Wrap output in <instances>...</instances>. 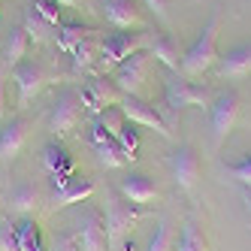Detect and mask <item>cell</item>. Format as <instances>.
I'll use <instances>...</instances> for the list:
<instances>
[{
    "mask_svg": "<svg viewBox=\"0 0 251 251\" xmlns=\"http://www.w3.org/2000/svg\"><path fill=\"white\" fill-rule=\"evenodd\" d=\"M170 248H173V224L164 218V221H157L146 251H170Z\"/></svg>",
    "mask_w": 251,
    "mask_h": 251,
    "instance_id": "obj_30",
    "label": "cell"
},
{
    "mask_svg": "<svg viewBox=\"0 0 251 251\" xmlns=\"http://www.w3.org/2000/svg\"><path fill=\"white\" fill-rule=\"evenodd\" d=\"M6 115V82H3V73H0V121Z\"/></svg>",
    "mask_w": 251,
    "mask_h": 251,
    "instance_id": "obj_36",
    "label": "cell"
},
{
    "mask_svg": "<svg viewBox=\"0 0 251 251\" xmlns=\"http://www.w3.org/2000/svg\"><path fill=\"white\" fill-rule=\"evenodd\" d=\"M82 103H85V112H91V115H100L103 109H109V106H118L121 103V91L115 88V82L109 76H91L82 88Z\"/></svg>",
    "mask_w": 251,
    "mask_h": 251,
    "instance_id": "obj_7",
    "label": "cell"
},
{
    "mask_svg": "<svg viewBox=\"0 0 251 251\" xmlns=\"http://www.w3.org/2000/svg\"><path fill=\"white\" fill-rule=\"evenodd\" d=\"M55 185V206H76L85 203L88 197L94 194V182L91 178H73V176H55L51 178Z\"/></svg>",
    "mask_w": 251,
    "mask_h": 251,
    "instance_id": "obj_13",
    "label": "cell"
},
{
    "mask_svg": "<svg viewBox=\"0 0 251 251\" xmlns=\"http://www.w3.org/2000/svg\"><path fill=\"white\" fill-rule=\"evenodd\" d=\"M70 58H73V70H76V73H88L91 67H97L100 49L94 46V40H82L73 51H70Z\"/></svg>",
    "mask_w": 251,
    "mask_h": 251,
    "instance_id": "obj_25",
    "label": "cell"
},
{
    "mask_svg": "<svg viewBox=\"0 0 251 251\" xmlns=\"http://www.w3.org/2000/svg\"><path fill=\"white\" fill-rule=\"evenodd\" d=\"M94 151H97L100 167H106V170H118V167H124V164H130V160L124 157V151L118 149L115 139H103V142H97Z\"/></svg>",
    "mask_w": 251,
    "mask_h": 251,
    "instance_id": "obj_26",
    "label": "cell"
},
{
    "mask_svg": "<svg viewBox=\"0 0 251 251\" xmlns=\"http://www.w3.org/2000/svg\"><path fill=\"white\" fill-rule=\"evenodd\" d=\"M103 15H106V22L118 30H133V27L142 25L133 0H103Z\"/></svg>",
    "mask_w": 251,
    "mask_h": 251,
    "instance_id": "obj_18",
    "label": "cell"
},
{
    "mask_svg": "<svg viewBox=\"0 0 251 251\" xmlns=\"http://www.w3.org/2000/svg\"><path fill=\"white\" fill-rule=\"evenodd\" d=\"M49 251H79V242H76L73 233H61V236L51 242V248H49Z\"/></svg>",
    "mask_w": 251,
    "mask_h": 251,
    "instance_id": "obj_34",
    "label": "cell"
},
{
    "mask_svg": "<svg viewBox=\"0 0 251 251\" xmlns=\"http://www.w3.org/2000/svg\"><path fill=\"white\" fill-rule=\"evenodd\" d=\"M251 73V43L233 46L227 55L218 58V76L221 79H245Z\"/></svg>",
    "mask_w": 251,
    "mask_h": 251,
    "instance_id": "obj_17",
    "label": "cell"
},
{
    "mask_svg": "<svg viewBox=\"0 0 251 251\" xmlns=\"http://www.w3.org/2000/svg\"><path fill=\"white\" fill-rule=\"evenodd\" d=\"M218 33H221V12L215 9L209 15L206 27L200 30V37H197L182 55V73L185 79H200L206 70H212L218 64Z\"/></svg>",
    "mask_w": 251,
    "mask_h": 251,
    "instance_id": "obj_1",
    "label": "cell"
},
{
    "mask_svg": "<svg viewBox=\"0 0 251 251\" xmlns=\"http://www.w3.org/2000/svg\"><path fill=\"white\" fill-rule=\"evenodd\" d=\"M227 173L236 178L242 188H251V154H245L239 160H233V164H227Z\"/></svg>",
    "mask_w": 251,
    "mask_h": 251,
    "instance_id": "obj_32",
    "label": "cell"
},
{
    "mask_svg": "<svg viewBox=\"0 0 251 251\" xmlns=\"http://www.w3.org/2000/svg\"><path fill=\"white\" fill-rule=\"evenodd\" d=\"M146 6H149L154 15H167V6H170V0H146Z\"/></svg>",
    "mask_w": 251,
    "mask_h": 251,
    "instance_id": "obj_35",
    "label": "cell"
},
{
    "mask_svg": "<svg viewBox=\"0 0 251 251\" xmlns=\"http://www.w3.org/2000/svg\"><path fill=\"white\" fill-rule=\"evenodd\" d=\"M146 73H149V51H136L127 61H121L109 79L115 82V88L121 94H130V97H139L142 91V82H146Z\"/></svg>",
    "mask_w": 251,
    "mask_h": 251,
    "instance_id": "obj_8",
    "label": "cell"
},
{
    "mask_svg": "<svg viewBox=\"0 0 251 251\" xmlns=\"http://www.w3.org/2000/svg\"><path fill=\"white\" fill-rule=\"evenodd\" d=\"M115 142H118V149L124 151V157H127L130 164L139 157V130H136V124H130V121L124 124V130L118 133V139H115Z\"/></svg>",
    "mask_w": 251,
    "mask_h": 251,
    "instance_id": "obj_28",
    "label": "cell"
},
{
    "mask_svg": "<svg viewBox=\"0 0 251 251\" xmlns=\"http://www.w3.org/2000/svg\"><path fill=\"white\" fill-rule=\"evenodd\" d=\"M22 27H25V33H27L33 43H46V40L51 37V30H55L46 19H40V15L33 12V9H27V12H25V25H22Z\"/></svg>",
    "mask_w": 251,
    "mask_h": 251,
    "instance_id": "obj_27",
    "label": "cell"
},
{
    "mask_svg": "<svg viewBox=\"0 0 251 251\" xmlns=\"http://www.w3.org/2000/svg\"><path fill=\"white\" fill-rule=\"evenodd\" d=\"M97 121L103 124V130L109 133L112 139H118V133L124 130V124H127V118H124V112L118 109V106H109V109H103V112L97 115Z\"/></svg>",
    "mask_w": 251,
    "mask_h": 251,
    "instance_id": "obj_29",
    "label": "cell"
},
{
    "mask_svg": "<svg viewBox=\"0 0 251 251\" xmlns=\"http://www.w3.org/2000/svg\"><path fill=\"white\" fill-rule=\"evenodd\" d=\"M43 167H46V173L51 178H55V176H70V173H73V160H70L64 146L49 142V146L43 149Z\"/></svg>",
    "mask_w": 251,
    "mask_h": 251,
    "instance_id": "obj_21",
    "label": "cell"
},
{
    "mask_svg": "<svg viewBox=\"0 0 251 251\" xmlns=\"http://www.w3.org/2000/svg\"><path fill=\"white\" fill-rule=\"evenodd\" d=\"M239 106H242V97H239L236 88H227V91L212 97V103H209V127H212L215 149H221L227 142V136H230V130L236 127Z\"/></svg>",
    "mask_w": 251,
    "mask_h": 251,
    "instance_id": "obj_3",
    "label": "cell"
},
{
    "mask_svg": "<svg viewBox=\"0 0 251 251\" xmlns=\"http://www.w3.org/2000/svg\"><path fill=\"white\" fill-rule=\"evenodd\" d=\"M27 142V121L25 118H9L3 127H0V160L9 164V160L19 157V151Z\"/></svg>",
    "mask_w": 251,
    "mask_h": 251,
    "instance_id": "obj_15",
    "label": "cell"
},
{
    "mask_svg": "<svg viewBox=\"0 0 251 251\" xmlns=\"http://www.w3.org/2000/svg\"><path fill=\"white\" fill-rule=\"evenodd\" d=\"M182 55H185V51L178 49V43L170 37V33H160V37L149 40V58L160 61L167 70H173V73L182 70Z\"/></svg>",
    "mask_w": 251,
    "mask_h": 251,
    "instance_id": "obj_19",
    "label": "cell"
},
{
    "mask_svg": "<svg viewBox=\"0 0 251 251\" xmlns=\"http://www.w3.org/2000/svg\"><path fill=\"white\" fill-rule=\"evenodd\" d=\"M239 194H242V206H245V212L251 215V188H239Z\"/></svg>",
    "mask_w": 251,
    "mask_h": 251,
    "instance_id": "obj_37",
    "label": "cell"
},
{
    "mask_svg": "<svg viewBox=\"0 0 251 251\" xmlns=\"http://www.w3.org/2000/svg\"><path fill=\"white\" fill-rule=\"evenodd\" d=\"M40 206V188L33 182H15L6 194V209L19 218H30Z\"/></svg>",
    "mask_w": 251,
    "mask_h": 251,
    "instance_id": "obj_16",
    "label": "cell"
},
{
    "mask_svg": "<svg viewBox=\"0 0 251 251\" xmlns=\"http://www.w3.org/2000/svg\"><path fill=\"white\" fill-rule=\"evenodd\" d=\"M15 239H19V251H46L40 224L33 218H19V224H15Z\"/></svg>",
    "mask_w": 251,
    "mask_h": 251,
    "instance_id": "obj_24",
    "label": "cell"
},
{
    "mask_svg": "<svg viewBox=\"0 0 251 251\" xmlns=\"http://www.w3.org/2000/svg\"><path fill=\"white\" fill-rule=\"evenodd\" d=\"M91 33H94L91 25H82V22H61V27H58V49L70 55V51H73L82 40H91Z\"/></svg>",
    "mask_w": 251,
    "mask_h": 251,
    "instance_id": "obj_22",
    "label": "cell"
},
{
    "mask_svg": "<svg viewBox=\"0 0 251 251\" xmlns=\"http://www.w3.org/2000/svg\"><path fill=\"white\" fill-rule=\"evenodd\" d=\"M146 49H149V37L142 30H118V33H112V37H106L100 43L97 70H100L103 76H109L121 61H127L130 55L146 51Z\"/></svg>",
    "mask_w": 251,
    "mask_h": 251,
    "instance_id": "obj_2",
    "label": "cell"
},
{
    "mask_svg": "<svg viewBox=\"0 0 251 251\" xmlns=\"http://www.w3.org/2000/svg\"><path fill=\"white\" fill-rule=\"evenodd\" d=\"M118 194L127 203H133V206H149L151 200H157V185L151 182L149 176H142V173H130V176L121 178Z\"/></svg>",
    "mask_w": 251,
    "mask_h": 251,
    "instance_id": "obj_14",
    "label": "cell"
},
{
    "mask_svg": "<svg viewBox=\"0 0 251 251\" xmlns=\"http://www.w3.org/2000/svg\"><path fill=\"white\" fill-rule=\"evenodd\" d=\"M142 218V206H133L121 197V200H112L106 206L103 224H106V236H109V245H118L127 233L136 227V221Z\"/></svg>",
    "mask_w": 251,
    "mask_h": 251,
    "instance_id": "obj_6",
    "label": "cell"
},
{
    "mask_svg": "<svg viewBox=\"0 0 251 251\" xmlns=\"http://www.w3.org/2000/svg\"><path fill=\"white\" fill-rule=\"evenodd\" d=\"M164 100H167V106H170L173 112H182V109H188V106H209L212 103L206 88L188 82L182 73H178V76H167V82H164Z\"/></svg>",
    "mask_w": 251,
    "mask_h": 251,
    "instance_id": "obj_5",
    "label": "cell"
},
{
    "mask_svg": "<svg viewBox=\"0 0 251 251\" xmlns=\"http://www.w3.org/2000/svg\"><path fill=\"white\" fill-rule=\"evenodd\" d=\"M27 46H30V37L25 33V27H12L9 30V40L3 46V70H15L25 55H27Z\"/></svg>",
    "mask_w": 251,
    "mask_h": 251,
    "instance_id": "obj_20",
    "label": "cell"
},
{
    "mask_svg": "<svg viewBox=\"0 0 251 251\" xmlns=\"http://www.w3.org/2000/svg\"><path fill=\"white\" fill-rule=\"evenodd\" d=\"M178 251H209V236H206V230L203 224L191 218L182 224V239H178Z\"/></svg>",
    "mask_w": 251,
    "mask_h": 251,
    "instance_id": "obj_23",
    "label": "cell"
},
{
    "mask_svg": "<svg viewBox=\"0 0 251 251\" xmlns=\"http://www.w3.org/2000/svg\"><path fill=\"white\" fill-rule=\"evenodd\" d=\"M85 115V103H82V91L79 88H64V91L55 97L49 112V130L55 136H67L76 130V124Z\"/></svg>",
    "mask_w": 251,
    "mask_h": 251,
    "instance_id": "obj_4",
    "label": "cell"
},
{
    "mask_svg": "<svg viewBox=\"0 0 251 251\" xmlns=\"http://www.w3.org/2000/svg\"><path fill=\"white\" fill-rule=\"evenodd\" d=\"M118 109L124 112V118H127L130 124H139V127H151V130H157L164 139H173L170 124H167L164 118H160V112L154 109V106H151L149 100L124 94V97H121V103H118Z\"/></svg>",
    "mask_w": 251,
    "mask_h": 251,
    "instance_id": "obj_9",
    "label": "cell"
},
{
    "mask_svg": "<svg viewBox=\"0 0 251 251\" xmlns=\"http://www.w3.org/2000/svg\"><path fill=\"white\" fill-rule=\"evenodd\" d=\"M58 6H64V9H73V6H79V0H55Z\"/></svg>",
    "mask_w": 251,
    "mask_h": 251,
    "instance_id": "obj_38",
    "label": "cell"
},
{
    "mask_svg": "<svg viewBox=\"0 0 251 251\" xmlns=\"http://www.w3.org/2000/svg\"><path fill=\"white\" fill-rule=\"evenodd\" d=\"M30 9L40 15V19H46L51 27H61V6L55 3V0H33Z\"/></svg>",
    "mask_w": 251,
    "mask_h": 251,
    "instance_id": "obj_31",
    "label": "cell"
},
{
    "mask_svg": "<svg viewBox=\"0 0 251 251\" xmlns=\"http://www.w3.org/2000/svg\"><path fill=\"white\" fill-rule=\"evenodd\" d=\"M170 173H173V182L178 188L191 191L197 182H200V173H203V160L197 154V149L194 146H178L170 154Z\"/></svg>",
    "mask_w": 251,
    "mask_h": 251,
    "instance_id": "obj_11",
    "label": "cell"
},
{
    "mask_svg": "<svg viewBox=\"0 0 251 251\" xmlns=\"http://www.w3.org/2000/svg\"><path fill=\"white\" fill-rule=\"evenodd\" d=\"M73 236H76V242H79V251H106V245H109L103 215H100L97 209H82V212H79Z\"/></svg>",
    "mask_w": 251,
    "mask_h": 251,
    "instance_id": "obj_10",
    "label": "cell"
},
{
    "mask_svg": "<svg viewBox=\"0 0 251 251\" xmlns=\"http://www.w3.org/2000/svg\"><path fill=\"white\" fill-rule=\"evenodd\" d=\"M0 251H19V239H15V224H0Z\"/></svg>",
    "mask_w": 251,
    "mask_h": 251,
    "instance_id": "obj_33",
    "label": "cell"
},
{
    "mask_svg": "<svg viewBox=\"0 0 251 251\" xmlns=\"http://www.w3.org/2000/svg\"><path fill=\"white\" fill-rule=\"evenodd\" d=\"M12 82L19 88V106L25 109V106L37 100V94L46 88V70H43L40 61H22L12 70Z\"/></svg>",
    "mask_w": 251,
    "mask_h": 251,
    "instance_id": "obj_12",
    "label": "cell"
}]
</instances>
